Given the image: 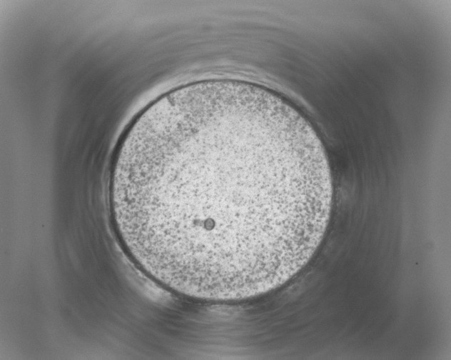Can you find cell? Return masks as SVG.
Instances as JSON below:
<instances>
[{
  "label": "cell",
  "instance_id": "cell-1",
  "mask_svg": "<svg viewBox=\"0 0 451 360\" xmlns=\"http://www.w3.org/2000/svg\"><path fill=\"white\" fill-rule=\"evenodd\" d=\"M333 188L316 132L263 88L206 82L144 109L108 177L127 255L177 294L239 301L301 270L327 229Z\"/></svg>",
  "mask_w": 451,
  "mask_h": 360
}]
</instances>
